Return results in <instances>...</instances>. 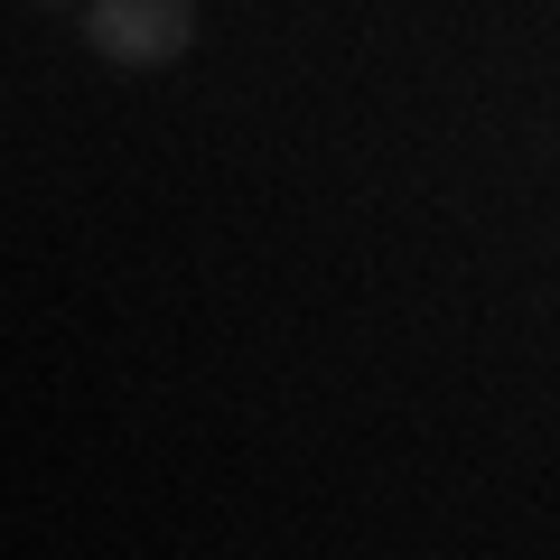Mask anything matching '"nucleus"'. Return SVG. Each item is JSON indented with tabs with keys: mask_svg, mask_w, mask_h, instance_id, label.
Segmentation results:
<instances>
[{
	"mask_svg": "<svg viewBox=\"0 0 560 560\" xmlns=\"http://www.w3.org/2000/svg\"><path fill=\"white\" fill-rule=\"evenodd\" d=\"M47 10H57V0H47Z\"/></svg>",
	"mask_w": 560,
	"mask_h": 560,
	"instance_id": "obj_2",
	"label": "nucleus"
},
{
	"mask_svg": "<svg viewBox=\"0 0 560 560\" xmlns=\"http://www.w3.org/2000/svg\"><path fill=\"white\" fill-rule=\"evenodd\" d=\"M84 47L103 66H178L197 47V0H84Z\"/></svg>",
	"mask_w": 560,
	"mask_h": 560,
	"instance_id": "obj_1",
	"label": "nucleus"
}]
</instances>
